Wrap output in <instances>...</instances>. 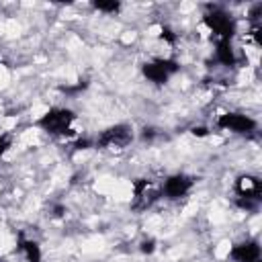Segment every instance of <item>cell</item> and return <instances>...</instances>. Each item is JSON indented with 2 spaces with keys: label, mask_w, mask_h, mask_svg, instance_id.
Segmentation results:
<instances>
[{
  "label": "cell",
  "mask_w": 262,
  "mask_h": 262,
  "mask_svg": "<svg viewBox=\"0 0 262 262\" xmlns=\"http://www.w3.org/2000/svg\"><path fill=\"white\" fill-rule=\"evenodd\" d=\"M205 25L209 27V31L219 37V41H229L235 33V23L231 20V16L223 10H213L209 14H205Z\"/></svg>",
  "instance_id": "277c9868"
},
{
  "label": "cell",
  "mask_w": 262,
  "mask_h": 262,
  "mask_svg": "<svg viewBox=\"0 0 262 262\" xmlns=\"http://www.w3.org/2000/svg\"><path fill=\"white\" fill-rule=\"evenodd\" d=\"M92 6H94L96 10H100V12H113V14L121 10V4L115 2V0H94Z\"/></svg>",
  "instance_id": "7c38bea8"
},
{
  "label": "cell",
  "mask_w": 262,
  "mask_h": 262,
  "mask_svg": "<svg viewBox=\"0 0 262 262\" xmlns=\"http://www.w3.org/2000/svg\"><path fill=\"white\" fill-rule=\"evenodd\" d=\"M235 192L237 196H248V199H260L262 184L256 176H239L235 180Z\"/></svg>",
  "instance_id": "9c48e42d"
},
{
  "label": "cell",
  "mask_w": 262,
  "mask_h": 262,
  "mask_svg": "<svg viewBox=\"0 0 262 262\" xmlns=\"http://www.w3.org/2000/svg\"><path fill=\"white\" fill-rule=\"evenodd\" d=\"M133 139V133H131V127L125 125V123H119V125H113L108 129H104L98 137H96V147H102V149H108V147H125L129 145Z\"/></svg>",
  "instance_id": "3957f363"
},
{
  "label": "cell",
  "mask_w": 262,
  "mask_h": 262,
  "mask_svg": "<svg viewBox=\"0 0 262 262\" xmlns=\"http://www.w3.org/2000/svg\"><path fill=\"white\" fill-rule=\"evenodd\" d=\"M63 211H66V209H63L61 205H55V207H53V217H61Z\"/></svg>",
  "instance_id": "d6986e66"
},
{
  "label": "cell",
  "mask_w": 262,
  "mask_h": 262,
  "mask_svg": "<svg viewBox=\"0 0 262 262\" xmlns=\"http://www.w3.org/2000/svg\"><path fill=\"white\" fill-rule=\"evenodd\" d=\"M76 115L70 108H51L39 119V127L51 135H70Z\"/></svg>",
  "instance_id": "7a4b0ae2"
},
{
  "label": "cell",
  "mask_w": 262,
  "mask_h": 262,
  "mask_svg": "<svg viewBox=\"0 0 262 262\" xmlns=\"http://www.w3.org/2000/svg\"><path fill=\"white\" fill-rule=\"evenodd\" d=\"M143 76L154 84H166L172 74L178 72V63L172 59H154L149 63H143L141 68Z\"/></svg>",
  "instance_id": "5b68a950"
},
{
  "label": "cell",
  "mask_w": 262,
  "mask_h": 262,
  "mask_svg": "<svg viewBox=\"0 0 262 262\" xmlns=\"http://www.w3.org/2000/svg\"><path fill=\"white\" fill-rule=\"evenodd\" d=\"M256 262H260V260H256Z\"/></svg>",
  "instance_id": "ffe728a7"
},
{
  "label": "cell",
  "mask_w": 262,
  "mask_h": 262,
  "mask_svg": "<svg viewBox=\"0 0 262 262\" xmlns=\"http://www.w3.org/2000/svg\"><path fill=\"white\" fill-rule=\"evenodd\" d=\"M154 250H156V242H154L151 237L141 242V252H143V254H154Z\"/></svg>",
  "instance_id": "9a60e30c"
},
{
  "label": "cell",
  "mask_w": 262,
  "mask_h": 262,
  "mask_svg": "<svg viewBox=\"0 0 262 262\" xmlns=\"http://www.w3.org/2000/svg\"><path fill=\"white\" fill-rule=\"evenodd\" d=\"M235 205H237L239 209H244V211H256V209H258V205H260V199H248V196H237Z\"/></svg>",
  "instance_id": "4fadbf2b"
},
{
  "label": "cell",
  "mask_w": 262,
  "mask_h": 262,
  "mask_svg": "<svg viewBox=\"0 0 262 262\" xmlns=\"http://www.w3.org/2000/svg\"><path fill=\"white\" fill-rule=\"evenodd\" d=\"M190 188H192V178L190 176H186V174H174V176H168L166 182L162 184V194H166L168 199H180Z\"/></svg>",
  "instance_id": "52a82bcc"
},
{
  "label": "cell",
  "mask_w": 262,
  "mask_h": 262,
  "mask_svg": "<svg viewBox=\"0 0 262 262\" xmlns=\"http://www.w3.org/2000/svg\"><path fill=\"white\" fill-rule=\"evenodd\" d=\"M229 258L233 262H256L260 260V246L258 242H242L229 250Z\"/></svg>",
  "instance_id": "ba28073f"
},
{
  "label": "cell",
  "mask_w": 262,
  "mask_h": 262,
  "mask_svg": "<svg viewBox=\"0 0 262 262\" xmlns=\"http://www.w3.org/2000/svg\"><path fill=\"white\" fill-rule=\"evenodd\" d=\"M190 133H192L194 137H205V135L209 133V129H207V127H192Z\"/></svg>",
  "instance_id": "2e32d148"
},
{
  "label": "cell",
  "mask_w": 262,
  "mask_h": 262,
  "mask_svg": "<svg viewBox=\"0 0 262 262\" xmlns=\"http://www.w3.org/2000/svg\"><path fill=\"white\" fill-rule=\"evenodd\" d=\"M18 250L27 256V262H41V248H39L37 242L20 239V242H18Z\"/></svg>",
  "instance_id": "30bf717a"
},
{
  "label": "cell",
  "mask_w": 262,
  "mask_h": 262,
  "mask_svg": "<svg viewBox=\"0 0 262 262\" xmlns=\"http://www.w3.org/2000/svg\"><path fill=\"white\" fill-rule=\"evenodd\" d=\"M160 196H162V186L156 180H149V178L133 180V199H131V209L133 211L149 209Z\"/></svg>",
  "instance_id": "6da1fadb"
},
{
  "label": "cell",
  "mask_w": 262,
  "mask_h": 262,
  "mask_svg": "<svg viewBox=\"0 0 262 262\" xmlns=\"http://www.w3.org/2000/svg\"><path fill=\"white\" fill-rule=\"evenodd\" d=\"M90 145H92V141H90V139H78V141L74 143V147H76V149H88Z\"/></svg>",
  "instance_id": "e0dca14e"
},
{
  "label": "cell",
  "mask_w": 262,
  "mask_h": 262,
  "mask_svg": "<svg viewBox=\"0 0 262 262\" xmlns=\"http://www.w3.org/2000/svg\"><path fill=\"white\" fill-rule=\"evenodd\" d=\"M215 55H217V61L223 63V66H233L235 63V55H233V49H231L229 41H219L217 49H215Z\"/></svg>",
  "instance_id": "8fae6325"
},
{
  "label": "cell",
  "mask_w": 262,
  "mask_h": 262,
  "mask_svg": "<svg viewBox=\"0 0 262 262\" xmlns=\"http://www.w3.org/2000/svg\"><path fill=\"white\" fill-rule=\"evenodd\" d=\"M217 127L233 131V133H248V131L256 129V121L246 115H239V113H225L217 119Z\"/></svg>",
  "instance_id": "8992f818"
},
{
  "label": "cell",
  "mask_w": 262,
  "mask_h": 262,
  "mask_svg": "<svg viewBox=\"0 0 262 262\" xmlns=\"http://www.w3.org/2000/svg\"><path fill=\"white\" fill-rule=\"evenodd\" d=\"M160 37H162L166 43H170V45H174V43H176V35H174V31H172L170 27H162Z\"/></svg>",
  "instance_id": "5bb4252c"
},
{
  "label": "cell",
  "mask_w": 262,
  "mask_h": 262,
  "mask_svg": "<svg viewBox=\"0 0 262 262\" xmlns=\"http://www.w3.org/2000/svg\"><path fill=\"white\" fill-rule=\"evenodd\" d=\"M8 147H10V139H8L6 135H0V156H2Z\"/></svg>",
  "instance_id": "ac0fdd59"
}]
</instances>
